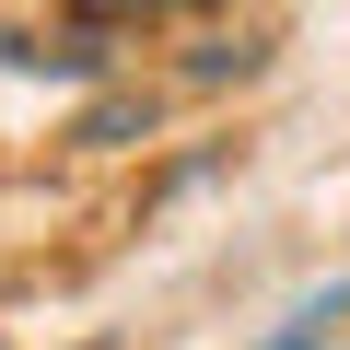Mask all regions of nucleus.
<instances>
[{"label": "nucleus", "mask_w": 350, "mask_h": 350, "mask_svg": "<svg viewBox=\"0 0 350 350\" xmlns=\"http://www.w3.org/2000/svg\"><path fill=\"white\" fill-rule=\"evenodd\" d=\"M338 315H350V280H327V292H315V304H292V315H280V327H269V338H257V350H315V338H327V327H338Z\"/></svg>", "instance_id": "1"}, {"label": "nucleus", "mask_w": 350, "mask_h": 350, "mask_svg": "<svg viewBox=\"0 0 350 350\" xmlns=\"http://www.w3.org/2000/svg\"><path fill=\"white\" fill-rule=\"evenodd\" d=\"M105 12H163V0H82V24H105Z\"/></svg>", "instance_id": "2"}]
</instances>
